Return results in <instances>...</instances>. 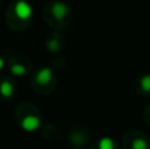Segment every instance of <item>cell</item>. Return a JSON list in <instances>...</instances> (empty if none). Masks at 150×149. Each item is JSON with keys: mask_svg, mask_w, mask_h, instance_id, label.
Masks as SVG:
<instances>
[{"mask_svg": "<svg viewBox=\"0 0 150 149\" xmlns=\"http://www.w3.org/2000/svg\"><path fill=\"white\" fill-rule=\"evenodd\" d=\"M15 12L21 20H28L32 16V7L24 0H18L15 5Z\"/></svg>", "mask_w": 150, "mask_h": 149, "instance_id": "1", "label": "cell"}, {"mask_svg": "<svg viewBox=\"0 0 150 149\" xmlns=\"http://www.w3.org/2000/svg\"><path fill=\"white\" fill-rule=\"evenodd\" d=\"M67 13V7L63 3H55L53 5V15H55L57 18H62Z\"/></svg>", "mask_w": 150, "mask_h": 149, "instance_id": "2", "label": "cell"}, {"mask_svg": "<svg viewBox=\"0 0 150 149\" xmlns=\"http://www.w3.org/2000/svg\"><path fill=\"white\" fill-rule=\"evenodd\" d=\"M38 119L37 118H32V116H28L25 120L23 121V127L26 129V131H33L38 127Z\"/></svg>", "mask_w": 150, "mask_h": 149, "instance_id": "3", "label": "cell"}, {"mask_svg": "<svg viewBox=\"0 0 150 149\" xmlns=\"http://www.w3.org/2000/svg\"><path fill=\"white\" fill-rule=\"evenodd\" d=\"M99 149H115V141L109 137H104L99 141V145H98Z\"/></svg>", "mask_w": 150, "mask_h": 149, "instance_id": "4", "label": "cell"}, {"mask_svg": "<svg viewBox=\"0 0 150 149\" xmlns=\"http://www.w3.org/2000/svg\"><path fill=\"white\" fill-rule=\"evenodd\" d=\"M37 78H38V81L41 82V83H44V82H47L50 78V71L47 70V69H45V70H41L38 73V75H37Z\"/></svg>", "mask_w": 150, "mask_h": 149, "instance_id": "5", "label": "cell"}, {"mask_svg": "<svg viewBox=\"0 0 150 149\" xmlns=\"http://www.w3.org/2000/svg\"><path fill=\"white\" fill-rule=\"evenodd\" d=\"M141 86H142L144 90H146V91H150V75L144 77V79L141 81Z\"/></svg>", "mask_w": 150, "mask_h": 149, "instance_id": "6", "label": "cell"}, {"mask_svg": "<svg viewBox=\"0 0 150 149\" xmlns=\"http://www.w3.org/2000/svg\"><path fill=\"white\" fill-rule=\"evenodd\" d=\"M133 148L134 149H146V143L144 141V140H137V141L134 143V145H133Z\"/></svg>", "mask_w": 150, "mask_h": 149, "instance_id": "7", "label": "cell"}, {"mask_svg": "<svg viewBox=\"0 0 150 149\" xmlns=\"http://www.w3.org/2000/svg\"><path fill=\"white\" fill-rule=\"evenodd\" d=\"M3 87H4V91H3V92L5 94V96H9V95L12 94V90H11V86H9L8 83H4V84H3Z\"/></svg>", "mask_w": 150, "mask_h": 149, "instance_id": "8", "label": "cell"}, {"mask_svg": "<svg viewBox=\"0 0 150 149\" xmlns=\"http://www.w3.org/2000/svg\"><path fill=\"white\" fill-rule=\"evenodd\" d=\"M3 67V60H0V69Z\"/></svg>", "mask_w": 150, "mask_h": 149, "instance_id": "9", "label": "cell"}]
</instances>
